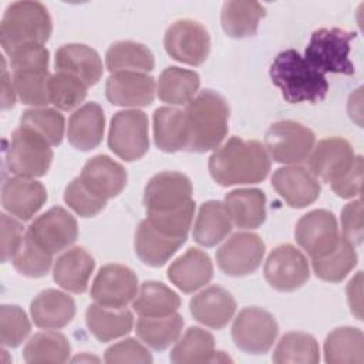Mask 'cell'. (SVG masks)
Returning <instances> with one entry per match:
<instances>
[{
    "label": "cell",
    "mask_w": 364,
    "mask_h": 364,
    "mask_svg": "<svg viewBox=\"0 0 364 364\" xmlns=\"http://www.w3.org/2000/svg\"><path fill=\"white\" fill-rule=\"evenodd\" d=\"M270 171L266 148L259 141L232 136L209 158V172L222 186L259 183Z\"/></svg>",
    "instance_id": "obj_1"
},
{
    "label": "cell",
    "mask_w": 364,
    "mask_h": 364,
    "mask_svg": "<svg viewBox=\"0 0 364 364\" xmlns=\"http://www.w3.org/2000/svg\"><path fill=\"white\" fill-rule=\"evenodd\" d=\"M189 152H206L220 145L228 134L229 105L226 100L212 91L203 90L186 104Z\"/></svg>",
    "instance_id": "obj_2"
},
{
    "label": "cell",
    "mask_w": 364,
    "mask_h": 364,
    "mask_svg": "<svg viewBox=\"0 0 364 364\" xmlns=\"http://www.w3.org/2000/svg\"><path fill=\"white\" fill-rule=\"evenodd\" d=\"M270 78L290 104L317 102L328 91L326 75L314 70L296 50H284L276 55L270 65Z\"/></svg>",
    "instance_id": "obj_3"
},
{
    "label": "cell",
    "mask_w": 364,
    "mask_h": 364,
    "mask_svg": "<svg viewBox=\"0 0 364 364\" xmlns=\"http://www.w3.org/2000/svg\"><path fill=\"white\" fill-rule=\"evenodd\" d=\"M51 17L40 1L11 3L1 18L0 41L6 54L26 44H44L51 34Z\"/></svg>",
    "instance_id": "obj_4"
},
{
    "label": "cell",
    "mask_w": 364,
    "mask_h": 364,
    "mask_svg": "<svg viewBox=\"0 0 364 364\" xmlns=\"http://www.w3.org/2000/svg\"><path fill=\"white\" fill-rule=\"evenodd\" d=\"M357 37L354 31L343 28L316 30L304 51V60L321 74L338 73L353 75L354 64L350 60L351 41Z\"/></svg>",
    "instance_id": "obj_5"
},
{
    "label": "cell",
    "mask_w": 364,
    "mask_h": 364,
    "mask_svg": "<svg viewBox=\"0 0 364 364\" xmlns=\"http://www.w3.org/2000/svg\"><path fill=\"white\" fill-rule=\"evenodd\" d=\"M51 145L36 131L20 125L10 138L6 151L7 169L20 178H37L47 173L53 161Z\"/></svg>",
    "instance_id": "obj_6"
},
{
    "label": "cell",
    "mask_w": 364,
    "mask_h": 364,
    "mask_svg": "<svg viewBox=\"0 0 364 364\" xmlns=\"http://www.w3.org/2000/svg\"><path fill=\"white\" fill-rule=\"evenodd\" d=\"M109 149L124 161L142 158L149 148L148 117L139 109L117 112L109 125Z\"/></svg>",
    "instance_id": "obj_7"
},
{
    "label": "cell",
    "mask_w": 364,
    "mask_h": 364,
    "mask_svg": "<svg viewBox=\"0 0 364 364\" xmlns=\"http://www.w3.org/2000/svg\"><path fill=\"white\" fill-rule=\"evenodd\" d=\"M192 202V183L179 172H161L149 179L144 192L146 216L181 210Z\"/></svg>",
    "instance_id": "obj_8"
},
{
    "label": "cell",
    "mask_w": 364,
    "mask_h": 364,
    "mask_svg": "<svg viewBox=\"0 0 364 364\" xmlns=\"http://www.w3.org/2000/svg\"><path fill=\"white\" fill-rule=\"evenodd\" d=\"M314 134L294 121L274 122L264 135V148L280 164H299L309 158L314 148Z\"/></svg>",
    "instance_id": "obj_9"
},
{
    "label": "cell",
    "mask_w": 364,
    "mask_h": 364,
    "mask_svg": "<svg viewBox=\"0 0 364 364\" xmlns=\"http://www.w3.org/2000/svg\"><path fill=\"white\" fill-rule=\"evenodd\" d=\"M279 333L274 317L259 307H246L235 318L232 338L247 354L267 353Z\"/></svg>",
    "instance_id": "obj_10"
},
{
    "label": "cell",
    "mask_w": 364,
    "mask_h": 364,
    "mask_svg": "<svg viewBox=\"0 0 364 364\" xmlns=\"http://www.w3.org/2000/svg\"><path fill=\"white\" fill-rule=\"evenodd\" d=\"M164 46L173 60L189 65H199L209 55L210 37L200 23L185 18L168 27Z\"/></svg>",
    "instance_id": "obj_11"
},
{
    "label": "cell",
    "mask_w": 364,
    "mask_h": 364,
    "mask_svg": "<svg viewBox=\"0 0 364 364\" xmlns=\"http://www.w3.org/2000/svg\"><path fill=\"white\" fill-rule=\"evenodd\" d=\"M264 277L279 291L297 290L310 277L309 262L293 245H280L272 250L266 260Z\"/></svg>",
    "instance_id": "obj_12"
},
{
    "label": "cell",
    "mask_w": 364,
    "mask_h": 364,
    "mask_svg": "<svg viewBox=\"0 0 364 364\" xmlns=\"http://www.w3.org/2000/svg\"><path fill=\"white\" fill-rule=\"evenodd\" d=\"M138 293V277L122 264L102 266L91 287V297L102 307L125 309Z\"/></svg>",
    "instance_id": "obj_13"
},
{
    "label": "cell",
    "mask_w": 364,
    "mask_h": 364,
    "mask_svg": "<svg viewBox=\"0 0 364 364\" xmlns=\"http://www.w3.org/2000/svg\"><path fill=\"white\" fill-rule=\"evenodd\" d=\"M27 235L44 250L54 255L77 240L78 225L70 212L55 206L40 215L30 225Z\"/></svg>",
    "instance_id": "obj_14"
},
{
    "label": "cell",
    "mask_w": 364,
    "mask_h": 364,
    "mask_svg": "<svg viewBox=\"0 0 364 364\" xmlns=\"http://www.w3.org/2000/svg\"><path fill=\"white\" fill-rule=\"evenodd\" d=\"M264 256V243L255 233L233 235L216 252L219 269L228 276H246L253 273Z\"/></svg>",
    "instance_id": "obj_15"
},
{
    "label": "cell",
    "mask_w": 364,
    "mask_h": 364,
    "mask_svg": "<svg viewBox=\"0 0 364 364\" xmlns=\"http://www.w3.org/2000/svg\"><path fill=\"white\" fill-rule=\"evenodd\" d=\"M294 236L311 259L330 253L340 237L334 215L324 209H316L301 216L296 225Z\"/></svg>",
    "instance_id": "obj_16"
},
{
    "label": "cell",
    "mask_w": 364,
    "mask_h": 364,
    "mask_svg": "<svg viewBox=\"0 0 364 364\" xmlns=\"http://www.w3.org/2000/svg\"><path fill=\"white\" fill-rule=\"evenodd\" d=\"M78 178L92 196L104 202L119 195L127 185V171L107 155L87 161Z\"/></svg>",
    "instance_id": "obj_17"
},
{
    "label": "cell",
    "mask_w": 364,
    "mask_h": 364,
    "mask_svg": "<svg viewBox=\"0 0 364 364\" xmlns=\"http://www.w3.org/2000/svg\"><path fill=\"white\" fill-rule=\"evenodd\" d=\"M108 101L119 107H145L154 101L155 80L146 73H112L105 84Z\"/></svg>",
    "instance_id": "obj_18"
},
{
    "label": "cell",
    "mask_w": 364,
    "mask_h": 364,
    "mask_svg": "<svg viewBox=\"0 0 364 364\" xmlns=\"http://www.w3.org/2000/svg\"><path fill=\"white\" fill-rule=\"evenodd\" d=\"M311 151L309 158L310 172L327 183L337 181L355 158L350 142L338 136L320 141Z\"/></svg>",
    "instance_id": "obj_19"
},
{
    "label": "cell",
    "mask_w": 364,
    "mask_h": 364,
    "mask_svg": "<svg viewBox=\"0 0 364 364\" xmlns=\"http://www.w3.org/2000/svg\"><path fill=\"white\" fill-rule=\"evenodd\" d=\"M276 192L291 208H306L320 196V183L317 178L303 166L279 168L272 178Z\"/></svg>",
    "instance_id": "obj_20"
},
{
    "label": "cell",
    "mask_w": 364,
    "mask_h": 364,
    "mask_svg": "<svg viewBox=\"0 0 364 364\" xmlns=\"http://www.w3.org/2000/svg\"><path fill=\"white\" fill-rule=\"evenodd\" d=\"M47 191L41 182L30 178H10L1 191L3 208L13 216L28 220L46 203Z\"/></svg>",
    "instance_id": "obj_21"
},
{
    "label": "cell",
    "mask_w": 364,
    "mask_h": 364,
    "mask_svg": "<svg viewBox=\"0 0 364 364\" xmlns=\"http://www.w3.org/2000/svg\"><path fill=\"white\" fill-rule=\"evenodd\" d=\"M189 309L196 321L206 327L219 330L223 328L233 317L236 301L223 287L210 286L192 297Z\"/></svg>",
    "instance_id": "obj_22"
},
{
    "label": "cell",
    "mask_w": 364,
    "mask_h": 364,
    "mask_svg": "<svg viewBox=\"0 0 364 364\" xmlns=\"http://www.w3.org/2000/svg\"><path fill=\"white\" fill-rule=\"evenodd\" d=\"M213 266L210 257L195 247L188 249L168 269V279L183 293H193L210 282Z\"/></svg>",
    "instance_id": "obj_23"
},
{
    "label": "cell",
    "mask_w": 364,
    "mask_h": 364,
    "mask_svg": "<svg viewBox=\"0 0 364 364\" xmlns=\"http://www.w3.org/2000/svg\"><path fill=\"white\" fill-rule=\"evenodd\" d=\"M55 68L81 80L87 87L94 85L102 75V63L95 50L84 44H65L55 53Z\"/></svg>",
    "instance_id": "obj_24"
},
{
    "label": "cell",
    "mask_w": 364,
    "mask_h": 364,
    "mask_svg": "<svg viewBox=\"0 0 364 364\" xmlns=\"http://www.w3.org/2000/svg\"><path fill=\"white\" fill-rule=\"evenodd\" d=\"M30 313L37 327L57 330L63 328L74 318L75 303L68 294L47 289L31 301Z\"/></svg>",
    "instance_id": "obj_25"
},
{
    "label": "cell",
    "mask_w": 364,
    "mask_h": 364,
    "mask_svg": "<svg viewBox=\"0 0 364 364\" xmlns=\"http://www.w3.org/2000/svg\"><path fill=\"white\" fill-rule=\"evenodd\" d=\"M94 267V257L84 247H73L57 259L53 269V277L64 290L84 293Z\"/></svg>",
    "instance_id": "obj_26"
},
{
    "label": "cell",
    "mask_w": 364,
    "mask_h": 364,
    "mask_svg": "<svg viewBox=\"0 0 364 364\" xmlns=\"http://www.w3.org/2000/svg\"><path fill=\"white\" fill-rule=\"evenodd\" d=\"M105 117L102 108L97 102H87L68 121V142L80 151L94 149L102 141Z\"/></svg>",
    "instance_id": "obj_27"
},
{
    "label": "cell",
    "mask_w": 364,
    "mask_h": 364,
    "mask_svg": "<svg viewBox=\"0 0 364 364\" xmlns=\"http://www.w3.org/2000/svg\"><path fill=\"white\" fill-rule=\"evenodd\" d=\"M183 243L185 240L159 232L144 219L135 232L134 246L135 253L145 264L159 267L165 264Z\"/></svg>",
    "instance_id": "obj_28"
},
{
    "label": "cell",
    "mask_w": 364,
    "mask_h": 364,
    "mask_svg": "<svg viewBox=\"0 0 364 364\" xmlns=\"http://www.w3.org/2000/svg\"><path fill=\"white\" fill-rule=\"evenodd\" d=\"M154 141L164 152H176L188 146L185 111L161 107L154 112Z\"/></svg>",
    "instance_id": "obj_29"
},
{
    "label": "cell",
    "mask_w": 364,
    "mask_h": 364,
    "mask_svg": "<svg viewBox=\"0 0 364 364\" xmlns=\"http://www.w3.org/2000/svg\"><path fill=\"white\" fill-rule=\"evenodd\" d=\"M225 205L237 228L255 229L266 219V196L260 189L232 191L226 195Z\"/></svg>",
    "instance_id": "obj_30"
},
{
    "label": "cell",
    "mask_w": 364,
    "mask_h": 364,
    "mask_svg": "<svg viewBox=\"0 0 364 364\" xmlns=\"http://www.w3.org/2000/svg\"><path fill=\"white\" fill-rule=\"evenodd\" d=\"M232 230V219L226 205L218 200L205 202L193 226V239L205 247L222 242Z\"/></svg>",
    "instance_id": "obj_31"
},
{
    "label": "cell",
    "mask_w": 364,
    "mask_h": 364,
    "mask_svg": "<svg viewBox=\"0 0 364 364\" xmlns=\"http://www.w3.org/2000/svg\"><path fill=\"white\" fill-rule=\"evenodd\" d=\"M85 321L91 334L102 343L128 334L134 326V317L127 309H108L97 303L87 309Z\"/></svg>",
    "instance_id": "obj_32"
},
{
    "label": "cell",
    "mask_w": 364,
    "mask_h": 364,
    "mask_svg": "<svg viewBox=\"0 0 364 364\" xmlns=\"http://www.w3.org/2000/svg\"><path fill=\"white\" fill-rule=\"evenodd\" d=\"M266 9L256 1H226L222 7L220 21L223 31L233 38L255 36Z\"/></svg>",
    "instance_id": "obj_33"
},
{
    "label": "cell",
    "mask_w": 364,
    "mask_h": 364,
    "mask_svg": "<svg viewBox=\"0 0 364 364\" xmlns=\"http://www.w3.org/2000/svg\"><path fill=\"white\" fill-rule=\"evenodd\" d=\"M324 358L330 364H361L364 361V336L354 327L333 330L324 341Z\"/></svg>",
    "instance_id": "obj_34"
},
{
    "label": "cell",
    "mask_w": 364,
    "mask_h": 364,
    "mask_svg": "<svg viewBox=\"0 0 364 364\" xmlns=\"http://www.w3.org/2000/svg\"><path fill=\"white\" fill-rule=\"evenodd\" d=\"M199 75L192 70L179 67L165 68L158 80L156 92L161 101L171 105H185L199 88Z\"/></svg>",
    "instance_id": "obj_35"
},
{
    "label": "cell",
    "mask_w": 364,
    "mask_h": 364,
    "mask_svg": "<svg viewBox=\"0 0 364 364\" xmlns=\"http://www.w3.org/2000/svg\"><path fill=\"white\" fill-rule=\"evenodd\" d=\"M179 304V296L164 283L144 282L134 299L132 307L139 316L162 317L175 313Z\"/></svg>",
    "instance_id": "obj_36"
},
{
    "label": "cell",
    "mask_w": 364,
    "mask_h": 364,
    "mask_svg": "<svg viewBox=\"0 0 364 364\" xmlns=\"http://www.w3.org/2000/svg\"><path fill=\"white\" fill-rule=\"evenodd\" d=\"M176 364H196L216 361L213 336L199 327H191L175 344L169 355Z\"/></svg>",
    "instance_id": "obj_37"
},
{
    "label": "cell",
    "mask_w": 364,
    "mask_h": 364,
    "mask_svg": "<svg viewBox=\"0 0 364 364\" xmlns=\"http://www.w3.org/2000/svg\"><path fill=\"white\" fill-rule=\"evenodd\" d=\"M183 320L178 313L162 317H145L136 321V336L154 350H165L178 340Z\"/></svg>",
    "instance_id": "obj_38"
},
{
    "label": "cell",
    "mask_w": 364,
    "mask_h": 364,
    "mask_svg": "<svg viewBox=\"0 0 364 364\" xmlns=\"http://www.w3.org/2000/svg\"><path fill=\"white\" fill-rule=\"evenodd\" d=\"M107 68L112 73L138 71L148 73L154 68L152 53L141 43L122 40L114 43L105 54Z\"/></svg>",
    "instance_id": "obj_39"
},
{
    "label": "cell",
    "mask_w": 364,
    "mask_h": 364,
    "mask_svg": "<svg viewBox=\"0 0 364 364\" xmlns=\"http://www.w3.org/2000/svg\"><path fill=\"white\" fill-rule=\"evenodd\" d=\"M311 260L313 270L318 279L330 283H338L357 264V253L354 245L341 236L330 253Z\"/></svg>",
    "instance_id": "obj_40"
},
{
    "label": "cell",
    "mask_w": 364,
    "mask_h": 364,
    "mask_svg": "<svg viewBox=\"0 0 364 364\" xmlns=\"http://www.w3.org/2000/svg\"><path fill=\"white\" fill-rule=\"evenodd\" d=\"M70 351L71 346L61 333L46 331L34 334L27 341L23 350V357L28 364L65 363Z\"/></svg>",
    "instance_id": "obj_41"
},
{
    "label": "cell",
    "mask_w": 364,
    "mask_h": 364,
    "mask_svg": "<svg viewBox=\"0 0 364 364\" xmlns=\"http://www.w3.org/2000/svg\"><path fill=\"white\" fill-rule=\"evenodd\" d=\"M272 360L276 364H316L320 360L318 344L316 338L307 333H287L280 338Z\"/></svg>",
    "instance_id": "obj_42"
},
{
    "label": "cell",
    "mask_w": 364,
    "mask_h": 364,
    "mask_svg": "<svg viewBox=\"0 0 364 364\" xmlns=\"http://www.w3.org/2000/svg\"><path fill=\"white\" fill-rule=\"evenodd\" d=\"M48 71L27 70L13 73V88L20 101L33 107H44L50 104L48 97Z\"/></svg>",
    "instance_id": "obj_43"
},
{
    "label": "cell",
    "mask_w": 364,
    "mask_h": 364,
    "mask_svg": "<svg viewBox=\"0 0 364 364\" xmlns=\"http://www.w3.org/2000/svg\"><path fill=\"white\" fill-rule=\"evenodd\" d=\"M48 97L58 109L71 111L87 97V85L67 73H55L48 80Z\"/></svg>",
    "instance_id": "obj_44"
},
{
    "label": "cell",
    "mask_w": 364,
    "mask_h": 364,
    "mask_svg": "<svg viewBox=\"0 0 364 364\" xmlns=\"http://www.w3.org/2000/svg\"><path fill=\"white\" fill-rule=\"evenodd\" d=\"M11 262L20 274L27 277H43L51 267L53 255L44 250L26 233Z\"/></svg>",
    "instance_id": "obj_45"
},
{
    "label": "cell",
    "mask_w": 364,
    "mask_h": 364,
    "mask_svg": "<svg viewBox=\"0 0 364 364\" xmlns=\"http://www.w3.org/2000/svg\"><path fill=\"white\" fill-rule=\"evenodd\" d=\"M20 125L36 131L51 146L60 145L64 136V117L53 108H31L24 111Z\"/></svg>",
    "instance_id": "obj_46"
},
{
    "label": "cell",
    "mask_w": 364,
    "mask_h": 364,
    "mask_svg": "<svg viewBox=\"0 0 364 364\" xmlns=\"http://www.w3.org/2000/svg\"><path fill=\"white\" fill-rule=\"evenodd\" d=\"M31 330L27 314L18 306L0 307V341L3 347L20 346Z\"/></svg>",
    "instance_id": "obj_47"
},
{
    "label": "cell",
    "mask_w": 364,
    "mask_h": 364,
    "mask_svg": "<svg viewBox=\"0 0 364 364\" xmlns=\"http://www.w3.org/2000/svg\"><path fill=\"white\" fill-rule=\"evenodd\" d=\"M64 200L65 203L80 216L82 218H91L100 213L107 202L92 196L81 183L80 178L77 176L70 182V185L65 188L64 192Z\"/></svg>",
    "instance_id": "obj_48"
},
{
    "label": "cell",
    "mask_w": 364,
    "mask_h": 364,
    "mask_svg": "<svg viewBox=\"0 0 364 364\" xmlns=\"http://www.w3.org/2000/svg\"><path fill=\"white\" fill-rule=\"evenodd\" d=\"M10 64L14 71L40 70L47 71L48 68V50L43 44H26L9 54Z\"/></svg>",
    "instance_id": "obj_49"
},
{
    "label": "cell",
    "mask_w": 364,
    "mask_h": 364,
    "mask_svg": "<svg viewBox=\"0 0 364 364\" xmlns=\"http://www.w3.org/2000/svg\"><path fill=\"white\" fill-rule=\"evenodd\" d=\"M105 361L112 363H151L152 357L149 351L136 340L127 338L119 341L105 351Z\"/></svg>",
    "instance_id": "obj_50"
},
{
    "label": "cell",
    "mask_w": 364,
    "mask_h": 364,
    "mask_svg": "<svg viewBox=\"0 0 364 364\" xmlns=\"http://www.w3.org/2000/svg\"><path fill=\"white\" fill-rule=\"evenodd\" d=\"M361 182H363V158L357 155L351 166L331 183L333 191L337 196L348 199L361 193Z\"/></svg>",
    "instance_id": "obj_51"
},
{
    "label": "cell",
    "mask_w": 364,
    "mask_h": 364,
    "mask_svg": "<svg viewBox=\"0 0 364 364\" xmlns=\"http://www.w3.org/2000/svg\"><path fill=\"white\" fill-rule=\"evenodd\" d=\"M343 237L351 245H360L363 240V202L361 199L347 203L341 212Z\"/></svg>",
    "instance_id": "obj_52"
},
{
    "label": "cell",
    "mask_w": 364,
    "mask_h": 364,
    "mask_svg": "<svg viewBox=\"0 0 364 364\" xmlns=\"http://www.w3.org/2000/svg\"><path fill=\"white\" fill-rule=\"evenodd\" d=\"M1 220V262L6 263L13 259L23 242V226L16 219L7 216L6 213L0 215Z\"/></svg>",
    "instance_id": "obj_53"
},
{
    "label": "cell",
    "mask_w": 364,
    "mask_h": 364,
    "mask_svg": "<svg viewBox=\"0 0 364 364\" xmlns=\"http://www.w3.org/2000/svg\"><path fill=\"white\" fill-rule=\"evenodd\" d=\"M361 280L363 274L358 272L355 277H353L347 284V300L351 313H354L358 320H361Z\"/></svg>",
    "instance_id": "obj_54"
},
{
    "label": "cell",
    "mask_w": 364,
    "mask_h": 364,
    "mask_svg": "<svg viewBox=\"0 0 364 364\" xmlns=\"http://www.w3.org/2000/svg\"><path fill=\"white\" fill-rule=\"evenodd\" d=\"M14 88L11 87V81H9L7 71H6V63L3 58V94H1V108L7 109L11 108L16 102V95H14Z\"/></svg>",
    "instance_id": "obj_55"
}]
</instances>
